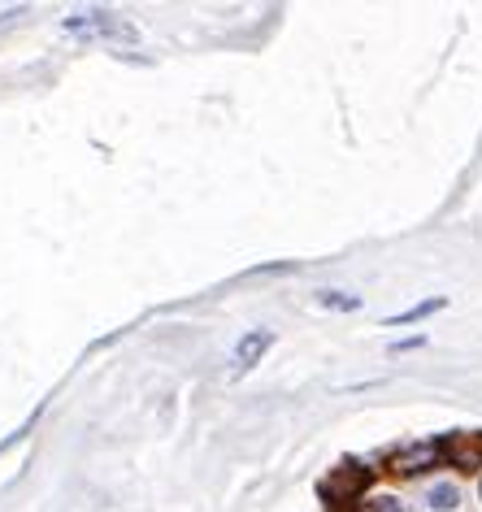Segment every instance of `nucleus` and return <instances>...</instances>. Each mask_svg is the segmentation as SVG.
Instances as JSON below:
<instances>
[{
	"label": "nucleus",
	"mask_w": 482,
	"mask_h": 512,
	"mask_svg": "<svg viewBox=\"0 0 482 512\" xmlns=\"http://www.w3.org/2000/svg\"><path fill=\"white\" fill-rule=\"evenodd\" d=\"M70 35H96V40H122V44H135L139 35H135V27H126V22H118V18H109V14H79V18H66L61 22Z\"/></svg>",
	"instance_id": "obj_3"
},
{
	"label": "nucleus",
	"mask_w": 482,
	"mask_h": 512,
	"mask_svg": "<svg viewBox=\"0 0 482 512\" xmlns=\"http://www.w3.org/2000/svg\"><path fill=\"white\" fill-rule=\"evenodd\" d=\"M422 482V512H461L465 508V486L456 473H430Z\"/></svg>",
	"instance_id": "obj_2"
},
{
	"label": "nucleus",
	"mask_w": 482,
	"mask_h": 512,
	"mask_svg": "<svg viewBox=\"0 0 482 512\" xmlns=\"http://www.w3.org/2000/svg\"><path fill=\"white\" fill-rule=\"evenodd\" d=\"M317 304L331 313H357L361 309V296H348V291H317Z\"/></svg>",
	"instance_id": "obj_7"
},
{
	"label": "nucleus",
	"mask_w": 482,
	"mask_h": 512,
	"mask_svg": "<svg viewBox=\"0 0 482 512\" xmlns=\"http://www.w3.org/2000/svg\"><path fill=\"white\" fill-rule=\"evenodd\" d=\"M474 499H478V504H482V469L474 473Z\"/></svg>",
	"instance_id": "obj_9"
},
{
	"label": "nucleus",
	"mask_w": 482,
	"mask_h": 512,
	"mask_svg": "<svg viewBox=\"0 0 482 512\" xmlns=\"http://www.w3.org/2000/svg\"><path fill=\"white\" fill-rule=\"evenodd\" d=\"M270 348H274V330H248V335L239 339V348H235V365L239 369H252Z\"/></svg>",
	"instance_id": "obj_5"
},
{
	"label": "nucleus",
	"mask_w": 482,
	"mask_h": 512,
	"mask_svg": "<svg viewBox=\"0 0 482 512\" xmlns=\"http://www.w3.org/2000/svg\"><path fill=\"white\" fill-rule=\"evenodd\" d=\"M443 309H448V300H443V296H430V300H422V304H413V309L387 317V326H391V330H396V326H413V322H426L430 313H443Z\"/></svg>",
	"instance_id": "obj_6"
},
{
	"label": "nucleus",
	"mask_w": 482,
	"mask_h": 512,
	"mask_svg": "<svg viewBox=\"0 0 482 512\" xmlns=\"http://www.w3.org/2000/svg\"><path fill=\"white\" fill-rule=\"evenodd\" d=\"M417 348H426V335H409V339L391 343V356H400V352H417Z\"/></svg>",
	"instance_id": "obj_8"
},
{
	"label": "nucleus",
	"mask_w": 482,
	"mask_h": 512,
	"mask_svg": "<svg viewBox=\"0 0 482 512\" xmlns=\"http://www.w3.org/2000/svg\"><path fill=\"white\" fill-rule=\"evenodd\" d=\"M443 469L478 473L482 469V434H443Z\"/></svg>",
	"instance_id": "obj_4"
},
{
	"label": "nucleus",
	"mask_w": 482,
	"mask_h": 512,
	"mask_svg": "<svg viewBox=\"0 0 482 512\" xmlns=\"http://www.w3.org/2000/svg\"><path fill=\"white\" fill-rule=\"evenodd\" d=\"M439 469H443V439H426V443L391 447V452L378 460L374 473L396 478V482H417V478H430V473H439Z\"/></svg>",
	"instance_id": "obj_1"
}]
</instances>
